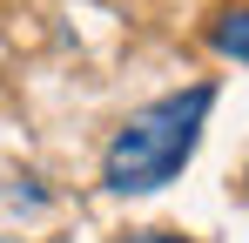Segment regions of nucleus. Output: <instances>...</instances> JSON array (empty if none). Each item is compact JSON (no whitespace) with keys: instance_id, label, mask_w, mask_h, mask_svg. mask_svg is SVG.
Returning a JSON list of instances; mask_svg holds the SVG:
<instances>
[{"instance_id":"nucleus-1","label":"nucleus","mask_w":249,"mask_h":243,"mask_svg":"<svg viewBox=\"0 0 249 243\" xmlns=\"http://www.w3.org/2000/svg\"><path fill=\"white\" fill-rule=\"evenodd\" d=\"M209 108H215V81H196V88H175V95H155L148 108L108 135L101 149V189L108 196H148V189H168L189 156L202 149Z\"/></svg>"},{"instance_id":"nucleus-2","label":"nucleus","mask_w":249,"mask_h":243,"mask_svg":"<svg viewBox=\"0 0 249 243\" xmlns=\"http://www.w3.org/2000/svg\"><path fill=\"white\" fill-rule=\"evenodd\" d=\"M202 40L209 54H222V61H243L249 68V0H229V7H215L202 20Z\"/></svg>"},{"instance_id":"nucleus-3","label":"nucleus","mask_w":249,"mask_h":243,"mask_svg":"<svg viewBox=\"0 0 249 243\" xmlns=\"http://www.w3.org/2000/svg\"><path fill=\"white\" fill-rule=\"evenodd\" d=\"M128 243H196V237H182V230H135Z\"/></svg>"}]
</instances>
